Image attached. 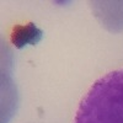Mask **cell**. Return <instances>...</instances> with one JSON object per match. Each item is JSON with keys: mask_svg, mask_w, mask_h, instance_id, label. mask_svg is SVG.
I'll return each mask as SVG.
<instances>
[{"mask_svg": "<svg viewBox=\"0 0 123 123\" xmlns=\"http://www.w3.org/2000/svg\"><path fill=\"white\" fill-rule=\"evenodd\" d=\"M74 123H123V68L92 84L76 110Z\"/></svg>", "mask_w": 123, "mask_h": 123, "instance_id": "obj_1", "label": "cell"}, {"mask_svg": "<svg viewBox=\"0 0 123 123\" xmlns=\"http://www.w3.org/2000/svg\"><path fill=\"white\" fill-rule=\"evenodd\" d=\"M92 12L100 24L113 33L123 32V0L90 1Z\"/></svg>", "mask_w": 123, "mask_h": 123, "instance_id": "obj_2", "label": "cell"}, {"mask_svg": "<svg viewBox=\"0 0 123 123\" xmlns=\"http://www.w3.org/2000/svg\"><path fill=\"white\" fill-rule=\"evenodd\" d=\"M43 38V31L38 28L33 22H30L27 25H18L15 26L11 35L12 44L22 49L26 46H36Z\"/></svg>", "mask_w": 123, "mask_h": 123, "instance_id": "obj_3", "label": "cell"}]
</instances>
